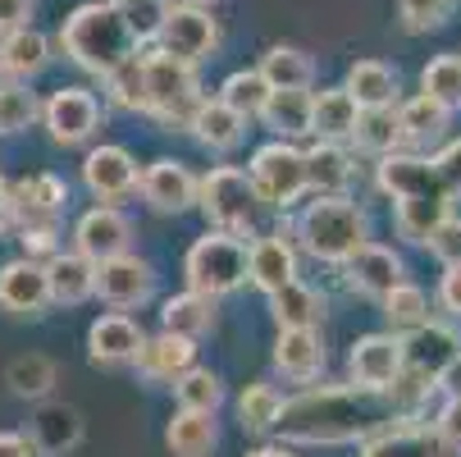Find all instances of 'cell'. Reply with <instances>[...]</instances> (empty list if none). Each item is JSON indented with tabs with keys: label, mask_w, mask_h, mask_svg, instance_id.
Here are the masks:
<instances>
[{
	"label": "cell",
	"mask_w": 461,
	"mask_h": 457,
	"mask_svg": "<svg viewBox=\"0 0 461 457\" xmlns=\"http://www.w3.org/2000/svg\"><path fill=\"white\" fill-rule=\"evenodd\" d=\"M388 394H370L357 384H329V388H306V394L284 403L279 434L284 443H366L388 425Z\"/></svg>",
	"instance_id": "cell-1"
},
{
	"label": "cell",
	"mask_w": 461,
	"mask_h": 457,
	"mask_svg": "<svg viewBox=\"0 0 461 457\" xmlns=\"http://www.w3.org/2000/svg\"><path fill=\"white\" fill-rule=\"evenodd\" d=\"M59 46L78 69H87L96 78H110L119 64L138 55V37L128 32L114 0H87V5H78L59 28Z\"/></svg>",
	"instance_id": "cell-2"
},
{
	"label": "cell",
	"mask_w": 461,
	"mask_h": 457,
	"mask_svg": "<svg viewBox=\"0 0 461 457\" xmlns=\"http://www.w3.org/2000/svg\"><path fill=\"white\" fill-rule=\"evenodd\" d=\"M297 247L324 266H348V260L370 242V220L352 197H315L297 215Z\"/></svg>",
	"instance_id": "cell-3"
},
{
	"label": "cell",
	"mask_w": 461,
	"mask_h": 457,
	"mask_svg": "<svg viewBox=\"0 0 461 457\" xmlns=\"http://www.w3.org/2000/svg\"><path fill=\"white\" fill-rule=\"evenodd\" d=\"M183 275L192 293L206 297H229L242 284H251V242L238 233L211 229L206 238H196L183 256Z\"/></svg>",
	"instance_id": "cell-4"
},
{
	"label": "cell",
	"mask_w": 461,
	"mask_h": 457,
	"mask_svg": "<svg viewBox=\"0 0 461 457\" xmlns=\"http://www.w3.org/2000/svg\"><path fill=\"white\" fill-rule=\"evenodd\" d=\"M147 59V87H151V119L165 128H192V114L202 110V83H196V64L165 55L160 46L142 55Z\"/></svg>",
	"instance_id": "cell-5"
},
{
	"label": "cell",
	"mask_w": 461,
	"mask_h": 457,
	"mask_svg": "<svg viewBox=\"0 0 461 457\" xmlns=\"http://www.w3.org/2000/svg\"><path fill=\"white\" fill-rule=\"evenodd\" d=\"M260 206H266V202H260L251 174L238 169V165H215V169L202 178V215H206L211 229H220V233L247 238V233L256 229Z\"/></svg>",
	"instance_id": "cell-6"
},
{
	"label": "cell",
	"mask_w": 461,
	"mask_h": 457,
	"mask_svg": "<svg viewBox=\"0 0 461 457\" xmlns=\"http://www.w3.org/2000/svg\"><path fill=\"white\" fill-rule=\"evenodd\" d=\"M256 192H260V202L275 206V211H293L306 192H311V178H306V151L297 142H266V147H256L251 165H247Z\"/></svg>",
	"instance_id": "cell-7"
},
{
	"label": "cell",
	"mask_w": 461,
	"mask_h": 457,
	"mask_svg": "<svg viewBox=\"0 0 461 457\" xmlns=\"http://www.w3.org/2000/svg\"><path fill=\"white\" fill-rule=\"evenodd\" d=\"M375 183H379L384 197H393V202H411V197H443V202H452L456 197V187L443 178L434 156H416V151L379 156Z\"/></svg>",
	"instance_id": "cell-8"
},
{
	"label": "cell",
	"mask_w": 461,
	"mask_h": 457,
	"mask_svg": "<svg viewBox=\"0 0 461 457\" xmlns=\"http://www.w3.org/2000/svg\"><path fill=\"white\" fill-rule=\"evenodd\" d=\"M101 119H105V110H101V101L87 87H55L46 96V110H41V123H46V133H50L55 147H83V142H92Z\"/></svg>",
	"instance_id": "cell-9"
},
{
	"label": "cell",
	"mask_w": 461,
	"mask_h": 457,
	"mask_svg": "<svg viewBox=\"0 0 461 457\" xmlns=\"http://www.w3.org/2000/svg\"><path fill=\"white\" fill-rule=\"evenodd\" d=\"M83 183L101 206H119V202L142 192V169H138L133 151H123L114 142H101L83 156Z\"/></svg>",
	"instance_id": "cell-10"
},
{
	"label": "cell",
	"mask_w": 461,
	"mask_h": 457,
	"mask_svg": "<svg viewBox=\"0 0 461 457\" xmlns=\"http://www.w3.org/2000/svg\"><path fill=\"white\" fill-rule=\"evenodd\" d=\"M156 46L165 55H174V59L202 64L220 46V19L211 14V5H183V0H174V10H169Z\"/></svg>",
	"instance_id": "cell-11"
},
{
	"label": "cell",
	"mask_w": 461,
	"mask_h": 457,
	"mask_svg": "<svg viewBox=\"0 0 461 457\" xmlns=\"http://www.w3.org/2000/svg\"><path fill=\"white\" fill-rule=\"evenodd\" d=\"M96 297L114 311H138L156 297V270L138 251H123L96 266Z\"/></svg>",
	"instance_id": "cell-12"
},
{
	"label": "cell",
	"mask_w": 461,
	"mask_h": 457,
	"mask_svg": "<svg viewBox=\"0 0 461 457\" xmlns=\"http://www.w3.org/2000/svg\"><path fill=\"white\" fill-rule=\"evenodd\" d=\"M348 370L357 388H370V394H388L393 379L407 370V339L398 334H366L352 343L348 352Z\"/></svg>",
	"instance_id": "cell-13"
},
{
	"label": "cell",
	"mask_w": 461,
	"mask_h": 457,
	"mask_svg": "<svg viewBox=\"0 0 461 457\" xmlns=\"http://www.w3.org/2000/svg\"><path fill=\"white\" fill-rule=\"evenodd\" d=\"M55 306V293H50V275L41 260H5L0 266V311H10L19 320H37Z\"/></svg>",
	"instance_id": "cell-14"
},
{
	"label": "cell",
	"mask_w": 461,
	"mask_h": 457,
	"mask_svg": "<svg viewBox=\"0 0 461 457\" xmlns=\"http://www.w3.org/2000/svg\"><path fill=\"white\" fill-rule=\"evenodd\" d=\"M142 202L160 215H183L192 206H202V178H196L183 160H151L142 169Z\"/></svg>",
	"instance_id": "cell-15"
},
{
	"label": "cell",
	"mask_w": 461,
	"mask_h": 457,
	"mask_svg": "<svg viewBox=\"0 0 461 457\" xmlns=\"http://www.w3.org/2000/svg\"><path fill=\"white\" fill-rule=\"evenodd\" d=\"M74 251H83L87 260H96V266L133 251V220H128L119 206H92L74 224Z\"/></svg>",
	"instance_id": "cell-16"
},
{
	"label": "cell",
	"mask_w": 461,
	"mask_h": 457,
	"mask_svg": "<svg viewBox=\"0 0 461 457\" xmlns=\"http://www.w3.org/2000/svg\"><path fill=\"white\" fill-rule=\"evenodd\" d=\"M142 348H147V334L128 311H105L87 330V357L96 366H138Z\"/></svg>",
	"instance_id": "cell-17"
},
{
	"label": "cell",
	"mask_w": 461,
	"mask_h": 457,
	"mask_svg": "<svg viewBox=\"0 0 461 457\" xmlns=\"http://www.w3.org/2000/svg\"><path fill=\"white\" fill-rule=\"evenodd\" d=\"M402 275H407L402 256L393 251V247H384V242H366V247L348 260V266H343L348 288H352V293H361V297H375V302H384L398 284H407Z\"/></svg>",
	"instance_id": "cell-18"
},
{
	"label": "cell",
	"mask_w": 461,
	"mask_h": 457,
	"mask_svg": "<svg viewBox=\"0 0 461 457\" xmlns=\"http://www.w3.org/2000/svg\"><path fill=\"white\" fill-rule=\"evenodd\" d=\"M361 457H456V443L438 425H384L361 443Z\"/></svg>",
	"instance_id": "cell-19"
},
{
	"label": "cell",
	"mask_w": 461,
	"mask_h": 457,
	"mask_svg": "<svg viewBox=\"0 0 461 457\" xmlns=\"http://www.w3.org/2000/svg\"><path fill=\"white\" fill-rule=\"evenodd\" d=\"M251 284L275 297L279 288L297 284V247L293 238L279 229V233H266V238H251Z\"/></svg>",
	"instance_id": "cell-20"
},
{
	"label": "cell",
	"mask_w": 461,
	"mask_h": 457,
	"mask_svg": "<svg viewBox=\"0 0 461 457\" xmlns=\"http://www.w3.org/2000/svg\"><path fill=\"white\" fill-rule=\"evenodd\" d=\"M192 366H196V339H183V334H169V330H160L156 339H147V348L138 357V375L151 379V384H169V388Z\"/></svg>",
	"instance_id": "cell-21"
},
{
	"label": "cell",
	"mask_w": 461,
	"mask_h": 457,
	"mask_svg": "<svg viewBox=\"0 0 461 457\" xmlns=\"http://www.w3.org/2000/svg\"><path fill=\"white\" fill-rule=\"evenodd\" d=\"M10 202H14L19 224H55V215L69 202V187L55 174H28L10 187Z\"/></svg>",
	"instance_id": "cell-22"
},
{
	"label": "cell",
	"mask_w": 461,
	"mask_h": 457,
	"mask_svg": "<svg viewBox=\"0 0 461 457\" xmlns=\"http://www.w3.org/2000/svg\"><path fill=\"white\" fill-rule=\"evenodd\" d=\"M28 434L41 448V457H64L83 443V412L69 403H41Z\"/></svg>",
	"instance_id": "cell-23"
},
{
	"label": "cell",
	"mask_w": 461,
	"mask_h": 457,
	"mask_svg": "<svg viewBox=\"0 0 461 457\" xmlns=\"http://www.w3.org/2000/svg\"><path fill=\"white\" fill-rule=\"evenodd\" d=\"M357 123H361V105H357V96H352L343 83H339V87L315 92L311 138H320V142H352Z\"/></svg>",
	"instance_id": "cell-24"
},
{
	"label": "cell",
	"mask_w": 461,
	"mask_h": 457,
	"mask_svg": "<svg viewBox=\"0 0 461 457\" xmlns=\"http://www.w3.org/2000/svg\"><path fill=\"white\" fill-rule=\"evenodd\" d=\"M187 133L202 142L206 151H233V147H242V138H247V114H238V110L224 105L220 96H206L202 110L192 114Z\"/></svg>",
	"instance_id": "cell-25"
},
{
	"label": "cell",
	"mask_w": 461,
	"mask_h": 457,
	"mask_svg": "<svg viewBox=\"0 0 461 457\" xmlns=\"http://www.w3.org/2000/svg\"><path fill=\"white\" fill-rule=\"evenodd\" d=\"M275 366H279V375H288L297 384L320 379L324 375L320 330H279V339H275Z\"/></svg>",
	"instance_id": "cell-26"
},
{
	"label": "cell",
	"mask_w": 461,
	"mask_h": 457,
	"mask_svg": "<svg viewBox=\"0 0 461 457\" xmlns=\"http://www.w3.org/2000/svg\"><path fill=\"white\" fill-rule=\"evenodd\" d=\"M456 357H461V334L447 330V324H438V320H429V324H420V330L407 334V366H416V370H425L434 379Z\"/></svg>",
	"instance_id": "cell-27"
},
{
	"label": "cell",
	"mask_w": 461,
	"mask_h": 457,
	"mask_svg": "<svg viewBox=\"0 0 461 457\" xmlns=\"http://www.w3.org/2000/svg\"><path fill=\"white\" fill-rule=\"evenodd\" d=\"M50 64V37L37 32L32 23L23 28H10L5 32V55H0V78H14V83H28L37 78Z\"/></svg>",
	"instance_id": "cell-28"
},
{
	"label": "cell",
	"mask_w": 461,
	"mask_h": 457,
	"mask_svg": "<svg viewBox=\"0 0 461 457\" xmlns=\"http://www.w3.org/2000/svg\"><path fill=\"white\" fill-rule=\"evenodd\" d=\"M352 174H357V165L343 142H315L306 151V178H311L315 197H348Z\"/></svg>",
	"instance_id": "cell-29"
},
{
	"label": "cell",
	"mask_w": 461,
	"mask_h": 457,
	"mask_svg": "<svg viewBox=\"0 0 461 457\" xmlns=\"http://www.w3.org/2000/svg\"><path fill=\"white\" fill-rule=\"evenodd\" d=\"M160 330L183 334V339H206L215 330V297L192 293V288L165 297L160 302Z\"/></svg>",
	"instance_id": "cell-30"
},
{
	"label": "cell",
	"mask_w": 461,
	"mask_h": 457,
	"mask_svg": "<svg viewBox=\"0 0 461 457\" xmlns=\"http://www.w3.org/2000/svg\"><path fill=\"white\" fill-rule=\"evenodd\" d=\"M46 275L59 306H78L96 297V260H87L83 251H59L55 260H46Z\"/></svg>",
	"instance_id": "cell-31"
},
{
	"label": "cell",
	"mask_w": 461,
	"mask_h": 457,
	"mask_svg": "<svg viewBox=\"0 0 461 457\" xmlns=\"http://www.w3.org/2000/svg\"><path fill=\"white\" fill-rule=\"evenodd\" d=\"M311 114H315V92H270L266 110H260V123L275 138L297 142V138H311Z\"/></svg>",
	"instance_id": "cell-32"
},
{
	"label": "cell",
	"mask_w": 461,
	"mask_h": 457,
	"mask_svg": "<svg viewBox=\"0 0 461 457\" xmlns=\"http://www.w3.org/2000/svg\"><path fill=\"white\" fill-rule=\"evenodd\" d=\"M343 87L357 96L361 110H388V105H398V69H388L384 59H357Z\"/></svg>",
	"instance_id": "cell-33"
},
{
	"label": "cell",
	"mask_w": 461,
	"mask_h": 457,
	"mask_svg": "<svg viewBox=\"0 0 461 457\" xmlns=\"http://www.w3.org/2000/svg\"><path fill=\"white\" fill-rule=\"evenodd\" d=\"M165 443L174 457H211L215 443H220V430H215V416L211 412H174L169 425H165Z\"/></svg>",
	"instance_id": "cell-34"
},
{
	"label": "cell",
	"mask_w": 461,
	"mask_h": 457,
	"mask_svg": "<svg viewBox=\"0 0 461 457\" xmlns=\"http://www.w3.org/2000/svg\"><path fill=\"white\" fill-rule=\"evenodd\" d=\"M256 69L266 74V83L275 92H311V83H315V59L297 46H270Z\"/></svg>",
	"instance_id": "cell-35"
},
{
	"label": "cell",
	"mask_w": 461,
	"mask_h": 457,
	"mask_svg": "<svg viewBox=\"0 0 461 457\" xmlns=\"http://www.w3.org/2000/svg\"><path fill=\"white\" fill-rule=\"evenodd\" d=\"M270 311H275V324L279 330H320L324 324V297L311 288V284H288V288H279L275 297H270Z\"/></svg>",
	"instance_id": "cell-36"
},
{
	"label": "cell",
	"mask_w": 461,
	"mask_h": 457,
	"mask_svg": "<svg viewBox=\"0 0 461 457\" xmlns=\"http://www.w3.org/2000/svg\"><path fill=\"white\" fill-rule=\"evenodd\" d=\"M452 215V202L443 197H411V202H398L393 206V224H398V238L416 242V247H429V238L438 233V224Z\"/></svg>",
	"instance_id": "cell-37"
},
{
	"label": "cell",
	"mask_w": 461,
	"mask_h": 457,
	"mask_svg": "<svg viewBox=\"0 0 461 457\" xmlns=\"http://www.w3.org/2000/svg\"><path fill=\"white\" fill-rule=\"evenodd\" d=\"M357 151H370V156H393V151H402V119H398V105H388V110H361V123H357V133H352Z\"/></svg>",
	"instance_id": "cell-38"
},
{
	"label": "cell",
	"mask_w": 461,
	"mask_h": 457,
	"mask_svg": "<svg viewBox=\"0 0 461 457\" xmlns=\"http://www.w3.org/2000/svg\"><path fill=\"white\" fill-rule=\"evenodd\" d=\"M279 416H284V394H279L275 384L256 379V384L242 388V398H238V421H242L247 434H270V430H279Z\"/></svg>",
	"instance_id": "cell-39"
},
{
	"label": "cell",
	"mask_w": 461,
	"mask_h": 457,
	"mask_svg": "<svg viewBox=\"0 0 461 457\" xmlns=\"http://www.w3.org/2000/svg\"><path fill=\"white\" fill-rule=\"evenodd\" d=\"M105 96L114 110H128V114H147L151 110V87H147V59L133 55L128 64H119V69L105 78Z\"/></svg>",
	"instance_id": "cell-40"
},
{
	"label": "cell",
	"mask_w": 461,
	"mask_h": 457,
	"mask_svg": "<svg viewBox=\"0 0 461 457\" xmlns=\"http://www.w3.org/2000/svg\"><path fill=\"white\" fill-rule=\"evenodd\" d=\"M398 119H402V138L407 142H434V138H443L452 110L443 101H434V96L420 92V96H411V101L398 105Z\"/></svg>",
	"instance_id": "cell-41"
},
{
	"label": "cell",
	"mask_w": 461,
	"mask_h": 457,
	"mask_svg": "<svg viewBox=\"0 0 461 457\" xmlns=\"http://www.w3.org/2000/svg\"><path fill=\"white\" fill-rule=\"evenodd\" d=\"M55 361L50 357H41V352H28V357H14L10 366H5V384L14 388L19 398H28V403H41V398H50V388H55Z\"/></svg>",
	"instance_id": "cell-42"
},
{
	"label": "cell",
	"mask_w": 461,
	"mask_h": 457,
	"mask_svg": "<svg viewBox=\"0 0 461 457\" xmlns=\"http://www.w3.org/2000/svg\"><path fill=\"white\" fill-rule=\"evenodd\" d=\"M46 101H37V92L28 83H14V78H0V133L14 138L23 128H32L41 119Z\"/></svg>",
	"instance_id": "cell-43"
},
{
	"label": "cell",
	"mask_w": 461,
	"mask_h": 457,
	"mask_svg": "<svg viewBox=\"0 0 461 457\" xmlns=\"http://www.w3.org/2000/svg\"><path fill=\"white\" fill-rule=\"evenodd\" d=\"M270 83H266V74L260 69H238V74H229L224 83H220V101L224 105H233L238 114H247V119H260V110H266V101H270Z\"/></svg>",
	"instance_id": "cell-44"
},
{
	"label": "cell",
	"mask_w": 461,
	"mask_h": 457,
	"mask_svg": "<svg viewBox=\"0 0 461 457\" xmlns=\"http://www.w3.org/2000/svg\"><path fill=\"white\" fill-rule=\"evenodd\" d=\"M174 398H178V407L183 412H220V403H224V384H220V375L215 370H206V366H192L178 384H174Z\"/></svg>",
	"instance_id": "cell-45"
},
{
	"label": "cell",
	"mask_w": 461,
	"mask_h": 457,
	"mask_svg": "<svg viewBox=\"0 0 461 457\" xmlns=\"http://www.w3.org/2000/svg\"><path fill=\"white\" fill-rule=\"evenodd\" d=\"M379 306H384V320L393 324V334H411L420 324H429V297L416 284H398Z\"/></svg>",
	"instance_id": "cell-46"
},
{
	"label": "cell",
	"mask_w": 461,
	"mask_h": 457,
	"mask_svg": "<svg viewBox=\"0 0 461 457\" xmlns=\"http://www.w3.org/2000/svg\"><path fill=\"white\" fill-rule=\"evenodd\" d=\"M420 92L447 110H461V55H434L420 69Z\"/></svg>",
	"instance_id": "cell-47"
},
{
	"label": "cell",
	"mask_w": 461,
	"mask_h": 457,
	"mask_svg": "<svg viewBox=\"0 0 461 457\" xmlns=\"http://www.w3.org/2000/svg\"><path fill=\"white\" fill-rule=\"evenodd\" d=\"M119 5V14H123V23H128V32L138 37V46L142 41H160V28H165V19H169V0H114Z\"/></svg>",
	"instance_id": "cell-48"
},
{
	"label": "cell",
	"mask_w": 461,
	"mask_h": 457,
	"mask_svg": "<svg viewBox=\"0 0 461 457\" xmlns=\"http://www.w3.org/2000/svg\"><path fill=\"white\" fill-rule=\"evenodd\" d=\"M452 14V0H398V19L407 32H434Z\"/></svg>",
	"instance_id": "cell-49"
},
{
	"label": "cell",
	"mask_w": 461,
	"mask_h": 457,
	"mask_svg": "<svg viewBox=\"0 0 461 457\" xmlns=\"http://www.w3.org/2000/svg\"><path fill=\"white\" fill-rule=\"evenodd\" d=\"M19 242H23V256L28 260H55L64 247H59V224H19Z\"/></svg>",
	"instance_id": "cell-50"
},
{
	"label": "cell",
	"mask_w": 461,
	"mask_h": 457,
	"mask_svg": "<svg viewBox=\"0 0 461 457\" xmlns=\"http://www.w3.org/2000/svg\"><path fill=\"white\" fill-rule=\"evenodd\" d=\"M429 251L443 260V266H461V215H447L438 224V233L429 238Z\"/></svg>",
	"instance_id": "cell-51"
},
{
	"label": "cell",
	"mask_w": 461,
	"mask_h": 457,
	"mask_svg": "<svg viewBox=\"0 0 461 457\" xmlns=\"http://www.w3.org/2000/svg\"><path fill=\"white\" fill-rule=\"evenodd\" d=\"M438 311H447V315L461 320V266H443V279H438Z\"/></svg>",
	"instance_id": "cell-52"
},
{
	"label": "cell",
	"mask_w": 461,
	"mask_h": 457,
	"mask_svg": "<svg viewBox=\"0 0 461 457\" xmlns=\"http://www.w3.org/2000/svg\"><path fill=\"white\" fill-rule=\"evenodd\" d=\"M0 457H41V448L32 443V434L5 430V434H0Z\"/></svg>",
	"instance_id": "cell-53"
},
{
	"label": "cell",
	"mask_w": 461,
	"mask_h": 457,
	"mask_svg": "<svg viewBox=\"0 0 461 457\" xmlns=\"http://www.w3.org/2000/svg\"><path fill=\"white\" fill-rule=\"evenodd\" d=\"M438 430H443V439H452L456 448H461V398H447L443 403V412H438V421H434Z\"/></svg>",
	"instance_id": "cell-54"
},
{
	"label": "cell",
	"mask_w": 461,
	"mask_h": 457,
	"mask_svg": "<svg viewBox=\"0 0 461 457\" xmlns=\"http://www.w3.org/2000/svg\"><path fill=\"white\" fill-rule=\"evenodd\" d=\"M434 165L443 169V178H447L452 187H461V138H456V142H447V147L434 156Z\"/></svg>",
	"instance_id": "cell-55"
},
{
	"label": "cell",
	"mask_w": 461,
	"mask_h": 457,
	"mask_svg": "<svg viewBox=\"0 0 461 457\" xmlns=\"http://www.w3.org/2000/svg\"><path fill=\"white\" fill-rule=\"evenodd\" d=\"M32 19V0H0V28H23Z\"/></svg>",
	"instance_id": "cell-56"
},
{
	"label": "cell",
	"mask_w": 461,
	"mask_h": 457,
	"mask_svg": "<svg viewBox=\"0 0 461 457\" xmlns=\"http://www.w3.org/2000/svg\"><path fill=\"white\" fill-rule=\"evenodd\" d=\"M438 394H447V398H461V357L438 375Z\"/></svg>",
	"instance_id": "cell-57"
},
{
	"label": "cell",
	"mask_w": 461,
	"mask_h": 457,
	"mask_svg": "<svg viewBox=\"0 0 461 457\" xmlns=\"http://www.w3.org/2000/svg\"><path fill=\"white\" fill-rule=\"evenodd\" d=\"M10 224H14V202H10V183L0 178V238H5Z\"/></svg>",
	"instance_id": "cell-58"
},
{
	"label": "cell",
	"mask_w": 461,
	"mask_h": 457,
	"mask_svg": "<svg viewBox=\"0 0 461 457\" xmlns=\"http://www.w3.org/2000/svg\"><path fill=\"white\" fill-rule=\"evenodd\" d=\"M247 457H293V448H284V443H260V448H251Z\"/></svg>",
	"instance_id": "cell-59"
},
{
	"label": "cell",
	"mask_w": 461,
	"mask_h": 457,
	"mask_svg": "<svg viewBox=\"0 0 461 457\" xmlns=\"http://www.w3.org/2000/svg\"><path fill=\"white\" fill-rule=\"evenodd\" d=\"M183 5H215V0H183Z\"/></svg>",
	"instance_id": "cell-60"
},
{
	"label": "cell",
	"mask_w": 461,
	"mask_h": 457,
	"mask_svg": "<svg viewBox=\"0 0 461 457\" xmlns=\"http://www.w3.org/2000/svg\"><path fill=\"white\" fill-rule=\"evenodd\" d=\"M5 32H10V28H0V55H5Z\"/></svg>",
	"instance_id": "cell-61"
}]
</instances>
